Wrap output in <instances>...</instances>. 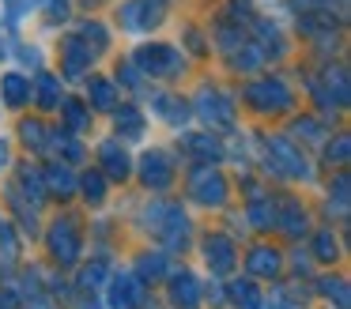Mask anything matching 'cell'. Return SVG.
<instances>
[{
  "mask_svg": "<svg viewBox=\"0 0 351 309\" xmlns=\"http://www.w3.org/2000/svg\"><path fill=\"white\" fill-rule=\"evenodd\" d=\"M144 223H147V230H152L167 249H174V253L185 249V241H189V219H185L182 203L155 200L152 208L144 211Z\"/></svg>",
  "mask_w": 351,
  "mask_h": 309,
  "instance_id": "1",
  "label": "cell"
},
{
  "mask_svg": "<svg viewBox=\"0 0 351 309\" xmlns=\"http://www.w3.org/2000/svg\"><path fill=\"white\" fill-rule=\"evenodd\" d=\"M242 98L257 113H287L295 106V95L283 79H253L250 87H242Z\"/></svg>",
  "mask_w": 351,
  "mask_h": 309,
  "instance_id": "2",
  "label": "cell"
},
{
  "mask_svg": "<svg viewBox=\"0 0 351 309\" xmlns=\"http://www.w3.org/2000/svg\"><path fill=\"white\" fill-rule=\"evenodd\" d=\"M189 196L197 203H204V208L227 203V177H223V170H215V166H197V170L189 173Z\"/></svg>",
  "mask_w": 351,
  "mask_h": 309,
  "instance_id": "3",
  "label": "cell"
},
{
  "mask_svg": "<svg viewBox=\"0 0 351 309\" xmlns=\"http://www.w3.org/2000/svg\"><path fill=\"white\" fill-rule=\"evenodd\" d=\"M268 166H272V173H283V177H310V162L287 136L268 140Z\"/></svg>",
  "mask_w": 351,
  "mask_h": 309,
  "instance_id": "4",
  "label": "cell"
},
{
  "mask_svg": "<svg viewBox=\"0 0 351 309\" xmlns=\"http://www.w3.org/2000/svg\"><path fill=\"white\" fill-rule=\"evenodd\" d=\"M162 15H167V0H125V4L117 8V19H121L125 30L159 27Z\"/></svg>",
  "mask_w": 351,
  "mask_h": 309,
  "instance_id": "5",
  "label": "cell"
},
{
  "mask_svg": "<svg viewBox=\"0 0 351 309\" xmlns=\"http://www.w3.org/2000/svg\"><path fill=\"white\" fill-rule=\"evenodd\" d=\"M136 68L144 75H174L182 68V53L174 45H144L136 53Z\"/></svg>",
  "mask_w": 351,
  "mask_h": 309,
  "instance_id": "6",
  "label": "cell"
},
{
  "mask_svg": "<svg viewBox=\"0 0 351 309\" xmlns=\"http://www.w3.org/2000/svg\"><path fill=\"white\" fill-rule=\"evenodd\" d=\"M49 253L57 256V264H76L80 260V230L72 219H57L49 230Z\"/></svg>",
  "mask_w": 351,
  "mask_h": 309,
  "instance_id": "7",
  "label": "cell"
},
{
  "mask_svg": "<svg viewBox=\"0 0 351 309\" xmlns=\"http://www.w3.org/2000/svg\"><path fill=\"white\" fill-rule=\"evenodd\" d=\"M197 110H200V117H204L208 125H234V102H230L223 90L204 87L200 98H197Z\"/></svg>",
  "mask_w": 351,
  "mask_h": 309,
  "instance_id": "8",
  "label": "cell"
},
{
  "mask_svg": "<svg viewBox=\"0 0 351 309\" xmlns=\"http://www.w3.org/2000/svg\"><path fill=\"white\" fill-rule=\"evenodd\" d=\"M140 306H144V283L132 279L129 271L114 275V283H110V309H140Z\"/></svg>",
  "mask_w": 351,
  "mask_h": 309,
  "instance_id": "9",
  "label": "cell"
},
{
  "mask_svg": "<svg viewBox=\"0 0 351 309\" xmlns=\"http://www.w3.org/2000/svg\"><path fill=\"white\" fill-rule=\"evenodd\" d=\"M204 256H208V268L223 275V271L234 268L238 249H234V241H230L227 234H208V238H204Z\"/></svg>",
  "mask_w": 351,
  "mask_h": 309,
  "instance_id": "10",
  "label": "cell"
},
{
  "mask_svg": "<svg viewBox=\"0 0 351 309\" xmlns=\"http://www.w3.org/2000/svg\"><path fill=\"white\" fill-rule=\"evenodd\" d=\"M140 177H144L147 188H167L174 181V166H170V158L162 151H147L140 158Z\"/></svg>",
  "mask_w": 351,
  "mask_h": 309,
  "instance_id": "11",
  "label": "cell"
},
{
  "mask_svg": "<svg viewBox=\"0 0 351 309\" xmlns=\"http://www.w3.org/2000/svg\"><path fill=\"white\" fill-rule=\"evenodd\" d=\"M0 95H4V106L8 110H23L31 102V79L23 72H8L0 79Z\"/></svg>",
  "mask_w": 351,
  "mask_h": 309,
  "instance_id": "12",
  "label": "cell"
},
{
  "mask_svg": "<svg viewBox=\"0 0 351 309\" xmlns=\"http://www.w3.org/2000/svg\"><path fill=\"white\" fill-rule=\"evenodd\" d=\"M99 162H102V170H106L110 177H117V181H125V177H129V170H132L129 155H125V147L117 140H106L99 147Z\"/></svg>",
  "mask_w": 351,
  "mask_h": 309,
  "instance_id": "13",
  "label": "cell"
},
{
  "mask_svg": "<svg viewBox=\"0 0 351 309\" xmlns=\"http://www.w3.org/2000/svg\"><path fill=\"white\" fill-rule=\"evenodd\" d=\"M272 223H280V230H287V234H302V230H306V211H302V203L291 200V196H283V200L272 208Z\"/></svg>",
  "mask_w": 351,
  "mask_h": 309,
  "instance_id": "14",
  "label": "cell"
},
{
  "mask_svg": "<svg viewBox=\"0 0 351 309\" xmlns=\"http://www.w3.org/2000/svg\"><path fill=\"white\" fill-rule=\"evenodd\" d=\"M61 57H64V75H80L87 64H91L95 49H87V42H84V38H80V34H72L69 42H64Z\"/></svg>",
  "mask_w": 351,
  "mask_h": 309,
  "instance_id": "15",
  "label": "cell"
},
{
  "mask_svg": "<svg viewBox=\"0 0 351 309\" xmlns=\"http://www.w3.org/2000/svg\"><path fill=\"white\" fill-rule=\"evenodd\" d=\"M170 301H174L178 309H197V306H200L197 279H193L189 271H182V275L170 279Z\"/></svg>",
  "mask_w": 351,
  "mask_h": 309,
  "instance_id": "16",
  "label": "cell"
},
{
  "mask_svg": "<svg viewBox=\"0 0 351 309\" xmlns=\"http://www.w3.org/2000/svg\"><path fill=\"white\" fill-rule=\"evenodd\" d=\"M245 268H250V275L272 279L276 271H280V253H276V249H268V245H261V249H253V253H250Z\"/></svg>",
  "mask_w": 351,
  "mask_h": 309,
  "instance_id": "17",
  "label": "cell"
},
{
  "mask_svg": "<svg viewBox=\"0 0 351 309\" xmlns=\"http://www.w3.org/2000/svg\"><path fill=\"white\" fill-rule=\"evenodd\" d=\"M155 113H159L162 121H170V125H185L189 102H182V98H174V95H155Z\"/></svg>",
  "mask_w": 351,
  "mask_h": 309,
  "instance_id": "18",
  "label": "cell"
},
{
  "mask_svg": "<svg viewBox=\"0 0 351 309\" xmlns=\"http://www.w3.org/2000/svg\"><path fill=\"white\" fill-rule=\"evenodd\" d=\"M185 151H189V155H197L200 166H212L215 158L223 155L219 140H212V136H185Z\"/></svg>",
  "mask_w": 351,
  "mask_h": 309,
  "instance_id": "19",
  "label": "cell"
},
{
  "mask_svg": "<svg viewBox=\"0 0 351 309\" xmlns=\"http://www.w3.org/2000/svg\"><path fill=\"white\" fill-rule=\"evenodd\" d=\"M42 181H46V193H61V196L76 193V177H72L69 166H49V170H42Z\"/></svg>",
  "mask_w": 351,
  "mask_h": 309,
  "instance_id": "20",
  "label": "cell"
},
{
  "mask_svg": "<svg viewBox=\"0 0 351 309\" xmlns=\"http://www.w3.org/2000/svg\"><path fill=\"white\" fill-rule=\"evenodd\" d=\"M117 132H121V140H140L144 136V113L136 106H121L117 110Z\"/></svg>",
  "mask_w": 351,
  "mask_h": 309,
  "instance_id": "21",
  "label": "cell"
},
{
  "mask_svg": "<svg viewBox=\"0 0 351 309\" xmlns=\"http://www.w3.org/2000/svg\"><path fill=\"white\" fill-rule=\"evenodd\" d=\"M19 260V238L8 219H0V268H12Z\"/></svg>",
  "mask_w": 351,
  "mask_h": 309,
  "instance_id": "22",
  "label": "cell"
},
{
  "mask_svg": "<svg viewBox=\"0 0 351 309\" xmlns=\"http://www.w3.org/2000/svg\"><path fill=\"white\" fill-rule=\"evenodd\" d=\"M87 95H91L95 110H114V83H110V79L91 75V79H87Z\"/></svg>",
  "mask_w": 351,
  "mask_h": 309,
  "instance_id": "23",
  "label": "cell"
},
{
  "mask_svg": "<svg viewBox=\"0 0 351 309\" xmlns=\"http://www.w3.org/2000/svg\"><path fill=\"white\" fill-rule=\"evenodd\" d=\"M230 301L242 309H261V291L253 283H242V279H234L230 283Z\"/></svg>",
  "mask_w": 351,
  "mask_h": 309,
  "instance_id": "24",
  "label": "cell"
},
{
  "mask_svg": "<svg viewBox=\"0 0 351 309\" xmlns=\"http://www.w3.org/2000/svg\"><path fill=\"white\" fill-rule=\"evenodd\" d=\"M19 185H23V193L31 196L34 203L46 200V181H42V170H34V166H23V173H19Z\"/></svg>",
  "mask_w": 351,
  "mask_h": 309,
  "instance_id": "25",
  "label": "cell"
},
{
  "mask_svg": "<svg viewBox=\"0 0 351 309\" xmlns=\"http://www.w3.org/2000/svg\"><path fill=\"white\" fill-rule=\"evenodd\" d=\"M76 188H84L87 203H102V200H106V177H102L99 170L84 173V181H76Z\"/></svg>",
  "mask_w": 351,
  "mask_h": 309,
  "instance_id": "26",
  "label": "cell"
},
{
  "mask_svg": "<svg viewBox=\"0 0 351 309\" xmlns=\"http://www.w3.org/2000/svg\"><path fill=\"white\" fill-rule=\"evenodd\" d=\"M57 102H61V79L57 75H38V106L53 110Z\"/></svg>",
  "mask_w": 351,
  "mask_h": 309,
  "instance_id": "27",
  "label": "cell"
},
{
  "mask_svg": "<svg viewBox=\"0 0 351 309\" xmlns=\"http://www.w3.org/2000/svg\"><path fill=\"white\" fill-rule=\"evenodd\" d=\"M19 136H23V140H27V147H31V151H42V147H46V128H42V121H23V125H19Z\"/></svg>",
  "mask_w": 351,
  "mask_h": 309,
  "instance_id": "28",
  "label": "cell"
},
{
  "mask_svg": "<svg viewBox=\"0 0 351 309\" xmlns=\"http://www.w3.org/2000/svg\"><path fill=\"white\" fill-rule=\"evenodd\" d=\"M80 38H84L87 45L95 42V53H99V49H106V45H110V34H106V27H102V23H84Z\"/></svg>",
  "mask_w": 351,
  "mask_h": 309,
  "instance_id": "29",
  "label": "cell"
},
{
  "mask_svg": "<svg viewBox=\"0 0 351 309\" xmlns=\"http://www.w3.org/2000/svg\"><path fill=\"white\" fill-rule=\"evenodd\" d=\"M64 121H69V128H84L87 121H91V113L84 110V102H76V98H69V102H64Z\"/></svg>",
  "mask_w": 351,
  "mask_h": 309,
  "instance_id": "30",
  "label": "cell"
},
{
  "mask_svg": "<svg viewBox=\"0 0 351 309\" xmlns=\"http://www.w3.org/2000/svg\"><path fill=\"white\" fill-rule=\"evenodd\" d=\"M336 87V106H348V72L340 64L328 68V90Z\"/></svg>",
  "mask_w": 351,
  "mask_h": 309,
  "instance_id": "31",
  "label": "cell"
},
{
  "mask_svg": "<svg viewBox=\"0 0 351 309\" xmlns=\"http://www.w3.org/2000/svg\"><path fill=\"white\" fill-rule=\"evenodd\" d=\"M313 249H317L321 260H336V238H332V230H321L317 238H313Z\"/></svg>",
  "mask_w": 351,
  "mask_h": 309,
  "instance_id": "32",
  "label": "cell"
},
{
  "mask_svg": "<svg viewBox=\"0 0 351 309\" xmlns=\"http://www.w3.org/2000/svg\"><path fill=\"white\" fill-rule=\"evenodd\" d=\"M140 271H144V279H159L162 271H167V264H162V253L140 256Z\"/></svg>",
  "mask_w": 351,
  "mask_h": 309,
  "instance_id": "33",
  "label": "cell"
},
{
  "mask_svg": "<svg viewBox=\"0 0 351 309\" xmlns=\"http://www.w3.org/2000/svg\"><path fill=\"white\" fill-rule=\"evenodd\" d=\"M102 275H106V264H102V260H95V264H87V268H84L80 283H84V286H102Z\"/></svg>",
  "mask_w": 351,
  "mask_h": 309,
  "instance_id": "34",
  "label": "cell"
},
{
  "mask_svg": "<svg viewBox=\"0 0 351 309\" xmlns=\"http://www.w3.org/2000/svg\"><path fill=\"white\" fill-rule=\"evenodd\" d=\"M325 294H328V298H336V309H348V283H343V279H336V283L328 279Z\"/></svg>",
  "mask_w": 351,
  "mask_h": 309,
  "instance_id": "35",
  "label": "cell"
},
{
  "mask_svg": "<svg viewBox=\"0 0 351 309\" xmlns=\"http://www.w3.org/2000/svg\"><path fill=\"white\" fill-rule=\"evenodd\" d=\"M328 208L348 211V173H340V177H336V200H328Z\"/></svg>",
  "mask_w": 351,
  "mask_h": 309,
  "instance_id": "36",
  "label": "cell"
},
{
  "mask_svg": "<svg viewBox=\"0 0 351 309\" xmlns=\"http://www.w3.org/2000/svg\"><path fill=\"white\" fill-rule=\"evenodd\" d=\"M46 15L53 23H64L69 19V0H46Z\"/></svg>",
  "mask_w": 351,
  "mask_h": 309,
  "instance_id": "37",
  "label": "cell"
},
{
  "mask_svg": "<svg viewBox=\"0 0 351 309\" xmlns=\"http://www.w3.org/2000/svg\"><path fill=\"white\" fill-rule=\"evenodd\" d=\"M348 140H343V136H340V140H336L332 143V147H328V162H348Z\"/></svg>",
  "mask_w": 351,
  "mask_h": 309,
  "instance_id": "38",
  "label": "cell"
},
{
  "mask_svg": "<svg viewBox=\"0 0 351 309\" xmlns=\"http://www.w3.org/2000/svg\"><path fill=\"white\" fill-rule=\"evenodd\" d=\"M57 151H64V158H80V155H84V147L72 143L69 136H57Z\"/></svg>",
  "mask_w": 351,
  "mask_h": 309,
  "instance_id": "39",
  "label": "cell"
},
{
  "mask_svg": "<svg viewBox=\"0 0 351 309\" xmlns=\"http://www.w3.org/2000/svg\"><path fill=\"white\" fill-rule=\"evenodd\" d=\"M0 309H19V294L12 291V286H4V291H0Z\"/></svg>",
  "mask_w": 351,
  "mask_h": 309,
  "instance_id": "40",
  "label": "cell"
},
{
  "mask_svg": "<svg viewBox=\"0 0 351 309\" xmlns=\"http://www.w3.org/2000/svg\"><path fill=\"white\" fill-rule=\"evenodd\" d=\"M4 4L12 8V15H19V12H23V0H4Z\"/></svg>",
  "mask_w": 351,
  "mask_h": 309,
  "instance_id": "41",
  "label": "cell"
},
{
  "mask_svg": "<svg viewBox=\"0 0 351 309\" xmlns=\"http://www.w3.org/2000/svg\"><path fill=\"white\" fill-rule=\"evenodd\" d=\"M4 162H8V143L0 140V166H4Z\"/></svg>",
  "mask_w": 351,
  "mask_h": 309,
  "instance_id": "42",
  "label": "cell"
},
{
  "mask_svg": "<svg viewBox=\"0 0 351 309\" xmlns=\"http://www.w3.org/2000/svg\"><path fill=\"white\" fill-rule=\"evenodd\" d=\"M291 4H295V8H310V0H291Z\"/></svg>",
  "mask_w": 351,
  "mask_h": 309,
  "instance_id": "43",
  "label": "cell"
}]
</instances>
